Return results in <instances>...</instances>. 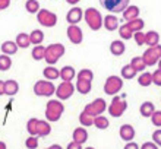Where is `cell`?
<instances>
[{"instance_id":"13","label":"cell","mask_w":161,"mask_h":149,"mask_svg":"<svg viewBox=\"0 0 161 149\" xmlns=\"http://www.w3.org/2000/svg\"><path fill=\"white\" fill-rule=\"evenodd\" d=\"M82 16H84L82 9L80 8H72L68 12V15H66V19H68V22L70 24V25H76L78 22L82 19Z\"/></svg>"},{"instance_id":"11","label":"cell","mask_w":161,"mask_h":149,"mask_svg":"<svg viewBox=\"0 0 161 149\" xmlns=\"http://www.w3.org/2000/svg\"><path fill=\"white\" fill-rule=\"evenodd\" d=\"M73 85L70 82H62L57 88H56V95L59 97L60 99H68L72 97L73 94Z\"/></svg>"},{"instance_id":"23","label":"cell","mask_w":161,"mask_h":149,"mask_svg":"<svg viewBox=\"0 0 161 149\" xmlns=\"http://www.w3.org/2000/svg\"><path fill=\"white\" fill-rule=\"evenodd\" d=\"M51 127L50 124L47 121H42V120H38V124H37V136H47L50 135Z\"/></svg>"},{"instance_id":"9","label":"cell","mask_w":161,"mask_h":149,"mask_svg":"<svg viewBox=\"0 0 161 149\" xmlns=\"http://www.w3.org/2000/svg\"><path fill=\"white\" fill-rule=\"evenodd\" d=\"M126 108H127L126 101L123 98H120V97H116V98H113L110 107H108V113H110V115H113V117H120V115L126 111Z\"/></svg>"},{"instance_id":"33","label":"cell","mask_w":161,"mask_h":149,"mask_svg":"<svg viewBox=\"0 0 161 149\" xmlns=\"http://www.w3.org/2000/svg\"><path fill=\"white\" fill-rule=\"evenodd\" d=\"M79 121L82 126H85V127H89V126H92L94 124V119L91 117V115H88L85 111H82L79 114Z\"/></svg>"},{"instance_id":"21","label":"cell","mask_w":161,"mask_h":149,"mask_svg":"<svg viewBox=\"0 0 161 149\" xmlns=\"http://www.w3.org/2000/svg\"><path fill=\"white\" fill-rule=\"evenodd\" d=\"M2 51H3V54H6V56L15 54L18 51L16 43H13V41H4V43L2 44Z\"/></svg>"},{"instance_id":"1","label":"cell","mask_w":161,"mask_h":149,"mask_svg":"<svg viewBox=\"0 0 161 149\" xmlns=\"http://www.w3.org/2000/svg\"><path fill=\"white\" fill-rule=\"evenodd\" d=\"M84 18H85V21H86V24H88V26L92 31L100 29L101 25H103V21H104V19L101 18V13L98 12L97 9H94V8L86 9L85 13H84Z\"/></svg>"},{"instance_id":"32","label":"cell","mask_w":161,"mask_h":149,"mask_svg":"<svg viewBox=\"0 0 161 149\" xmlns=\"http://www.w3.org/2000/svg\"><path fill=\"white\" fill-rule=\"evenodd\" d=\"M25 9L30 13H38L40 12V3L37 0H26Z\"/></svg>"},{"instance_id":"5","label":"cell","mask_w":161,"mask_h":149,"mask_svg":"<svg viewBox=\"0 0 161 149\" xmlns=\"http://www.w3.org/2000/svg\"><path fill=\"white\" fill-rule=\"evenodd\" d=\"M84 111L88 115H91L92 119H95V117L103 114V111H106V101L101 98H97L94 102H91V104H88V105L85 107Z\"/></svg>"},{"instance_id":"46","label":"cell","mask_w":161,"mask_h":149,"mask_svg":"<svg viewBox=\"0 0 161 149\" xmlns=\"http://www.w3.org/2000/svg\"><path fill=\"white\" fill-rule=\"evenodd\" d=\"M141 149H158V146L155 143H153V142H145L144 145L141 146Z\"/></svg>"},{"instance_id":"55","label":"cell","mask_w":161,"mask_h":149,"mask_svg":"<svg viewBox=\"0 0 161 149\" xmlns=\"http://www.w3.org/2000/svg\"><path fill=\"white\" fill-rule=\"evenodd\" d=\"M86 149H94V148H89V146H88V148H86Z\"/></svg>"},{"instance_id":"50","label":"cell","mask_w":161,"mask_h":149,"mask_svg":"<svg viewBox=\"0 0 161 149\" xmlns=\"http://www.w3.org/2000/svg\"><path fill=\"white\" fill-rule=\"evenodd\" d=\"M0 95H4V82L0 81Z\"/></svg>"},{"instance_id":"3","label":"cell","mask_w":161,"mask_h":149,"mask_svg":"<svg viewBox=\"0 0 161 149\" xmlns=\"http://www.w3.org/2000/svg\"><path fill=\"white\" fill-rule=\"evenodd\" d=\"M64 54V47L62 44H51L46 48V56H44V60H46L48 64H54L57 60Z\"/></svg>"},{"instance_id":"29","label":"cell","mask_w":161,"mask_h":149,"mask_svg":"<svg viewBox=\"0 0 161 149\" xmlns=\"http://www.w3.org/2000/svg\"><path fill=\"white\" fill-rule=\"evenodd\" d=\"M44 76H46L48 81H56V79L60 76V72L57 69L53 67V66H48V67L44 69Z\"/></svg>"},{"instance_id":"42","label":"cell","mask_w":161,"mask_h":149,"mask_svg":"<svg viewBox=\"0 0 161 149\" xmlns=\"http://www.w3.org/2000/svg\"><path fill=\"white\" fill-rule=\"evenodd\" d=\"M151 120H153V124H154V126L161 127V111H155V113L151 115Z\"/></svg>"},{"instance_id":"2","label":"cell","mask_w":161,"mask_h":149,"mask_svg":"<svg viewBox=\"0 0 161 149\" xmlns=\"http://www.w3.org/2000/svg\"><path fill=\"white\" fill-rule=\"evenodd\" d=\"M64 107L60 101H56V99H51V101L47 102V108H46V117L47 120L50 121H57L60 119V115L63 114Z\"/></svg>"},{"instance_id":"41","label":"cell","mask_w":161,"mask_h":149,"mask_svg":"<svg viewBox=\"0 0 161 149\" xmlns=\"http://www.w3.org/2000/svg\"><path fill=\"white\" fill-rule=\"evenodd\" d=\"M25 146L28 149H37L38 148V139H37L35 136H30L25 142Z\"/></svg>"},{"instance_id":"12","label":"cell","mask_w":161,"mask_h":149,"mask_svg":"<svg viewBox=\"0 0 161 149\" xmlns=\"http://www.w3.org/2000/svg\"><path fill=\"white\" fill-rule=\"evenodd\" d=\"M68 37H69V40H70V43L80 44L82 43V38H84L82 29H80L78 25H70L68 28Z\"/></svg>"},{"instance_id":"10","label":"cell","mask_w":161,"mask_h":149,"mask_svg":"<svg viewBox=\"0 0 161 149\" xmlns=\"http://www.w3.org/2000/svg\"><path fill=\"white\" fill-rule=\"evenodd\" d=\"M123 86V81L119 76H110L106 81V85H104V92L108 95H116L122 89Z\"/></svg>"},{"instance_id":"18","label":"cell","mask_w":161,"mask_h":149,"mask_svg":"<svg viewBox=\"0 0 161 149\" xmlns=\"http://www.w3.org/2000/svg\"><path fill=\"white\" fill-rule=\"evenodd\" d=\"M138 15H139V9L136 8V6H127V9L123 12V18L127 22L133 21V19H138Z\"/></svg>"},{"instance_id":"19","label":"cell","mask_w":161,"mask_h":149,"mask_svg":"<svg viewBox=\"0 0 161 149\" xmlns=\"http://www.w3.org/2000/svg\"><path fill=\"white\" fill-rule=\"evenodd\" d=\"M60 77L63 82H70L75 77V69L70 67V66H64L62 70H60Z\"/></svg>"},{"instance_id":"53","label":"cell","mask_w":161,"mask_h":149,"mask_svg":"<svg viewBox=\"0 0 161 149\" xmlns=\"http://www.w3.org/2000/svg\"><path fill=\"white\" fill-rule=\"evenodd\" d=\"M0 149H6V143L4 142H0Z\"/></svg>"},{"instance_id":"47","label":"cell","mask_w":161,"mask_h":149,"mask_svg":"<svg viewBox=\"0 0 161 149\" xmlns=\"http://www.w3.org/2000/svg\"><path fill=\"white\" fill-rule=\"evenodd\" d=\"M9 4H10V0H0V10H3V9H8Z\"/></svg>"},{"instance_id":"16","label":"cell","mask_w":161,"mask_h":149,"mask_svg":"<svg viewBox=\"0 0 161 149\" xmlns=\"http://www.w3.org/2000/svg\"><path fill=\"white\" fill-rule=\"evenodd\" d=\"M86 139H88V133H86V130L84 127H78L73 130V142L82 145V143L86 142Z\"/></svg>"},{"instance_id":"43","label":"cell","mask_w":161,"mask_h":149,"mask_svg":"<svg viewBox=\"0 0 161 149\" xmlns=\"http://www.w3.org/2000/svg\"><path fill=\"white\" fill-rule=\"evenodd\" d=\"M153 83L161 86V69H158V70H155L153 73Z\"/></svg>"},{"instance_id":"20","label":"cell","mask_w":161,"mask_h":149,"mask_svg":"<svg viewBox=\"0 0 161 149\" xmlns=\"http://www.w3.org/2000/svg\"><path fill=\"white\" fill-rule=\"evenodd\" d=\"M158 41H160V35L155 31H149V32L145 34V44H148L149 47L158 45Z\"/></svg>"},{"instance_id":"4","label":"cell","mask_w":161,"mask_h":149,"mask_svg":"<svg viewBox=\"0 0 161 149\" xmlns=\"http://www.w3.org/2000/svg\"><path fill=\"white\" fill-rule=\"evenodd\" d=\"M101 6L108 12L119 13L125 12L129 6V0H100Z\"/></svg>"},{"instance_id":"52","label":"cell","mask_w":161,"mask_h":149,"mask_svg":"<svg viewBox=\"0 0 161 149\" xmlns=\"http://www.w3.org/2000/svg\"><path fill=\"white\" fill-rule=\"evenodd\" d=\"M66 2H69L70 4H76L78 2H79V0H66Z\"/></svg>"},{"instance_id":"15","label":"cell","mask_w":161,"mask_h":149,"mask_svg":"<svg viewBox=\"0 0 161 149\" xmlns=\"http://www.w3.org/2000/svg\"><path fill=\"white\" fill-rule=\"evenodd\" d=\"M103 25L106 28L107 31H114L119 28V21H117V18L113 16V15H107L104 18V21H103Z\"/></svg>"},{"instance_id":"48","label":"cell","mask_w":161,"mask_h":149,"mask_svg":"<svg viewBox=\"0 0 161 149\" xmlns=\"http://www.w3.org/2000/svg\"><path fill=\"white\" fill-rule=\"evenodd\" d=\"M68 149H82V148H80V145L76 143V142H70L68 145Z\"/></svg>"},{"instance_id":"54","label":"cell","mask_w":161,"mask_h":149,"mask_svg":"<svg viewBox=\"0 0 161 149\" xmlns=\"http://www.w3.org/2000/svg\"><path fill=\"white\" fill-rule=\"evenodd\" d=\"M158 69H161V60H160V67H158Z\"/></svg>"},{"instance_id":"38","label":"cell","mask_w":161,"mask_h":149,"mask_svg":"<svg viewBox=\"0 0 161 149\" xmlns=\"http://www.w3.org/2000/svg\"><path fill=\"white\" fill-rule=\"evenodd\" d=\"M44 56H46V48L42 47V45L34 47V50H32V57H34V60H42Z\"/></svg>"},{"instance_id":"8","label":"cell","mask_w":161,"mask_h":149,"mask_svg":"<svg viewBox=\"0 0 161 149\" xmlns=\"http://www.w3.org/2000/svg\"><path fill=\"white\" fill-rule=\"evenodd\" d=\"M37 21L42 26H54L57 24V16L47 9H40V12L37 13Z\"/></svg>"},{"instance_id":"34","label":"cell","mask_w":161,"mask_h":149,"mask_svg":"<svg viewBox=\"0 0 161 149\" xmlns=\"http://www.w3.org/2000/svg\"><path fill=\"white\" fill-rule=\"evenodd\" d=\"M135 75H136V70L132 67L130 64L123 66V69H122V76L125 77V79H132V77H135Z\"/></svg>"},{"instance_id":"31","label":"cell","mask_w":161,"mask_h":149,"mask_svg":"<svg viewBox=\"0 0 161 149\" xmlns=\"http://www.w3.org/2000/svg\"><path fill=\"white\" fill-rule=\"evenodd\" d=\"M138 83H139L141 86H149L151 83H153V75L148 72L142 73L139 77H138Z\"/></svg>"},{"instance_id":"49","label":"cell","mask_w":161,"mask_h":149,"mask_svg":"<svg viewBox=\"0 0 161 149\" xmlns=\"http://www.w3.org/2000/svg\"><path fill=\"white\" fill-rule=\"evenodd\" d=\"M125 149H139V146L136 145V143H133V142H129V143L125 146Z\"/></svg>"},{"instance_id":"36","label":"cell","mask_w":161,"mask_h":149,"mask_svg":"<svg viewBox=\"0 0 161 149\" xmlns=\"http://www.w3.org/2000/svg\"><path fill=\"white\" fill-rule=\"evenodd\" d=\"M12 66V59L6 54L0 56V70H8Z\"/></svg>"},{"instance_id":"27","label":"cell","mask_w":161,"mask_h":149,"mask_svg":"<svg viewBox=\"0 0 161 149\" xmlns=\"http://www.w3.org/2000/svg\"><path fill=\"white\" fill-rule=\"evenodd\" d=\"M76 88L80 94H88L91 91V81H86V79H78L76 82Z\"/></svg>"},{"instance_id":"7","label":"cell","mask_w":161,"mask_h":149,"mask_svg":"<svg viewBox=\"0 0 161 149\" xmlns=\"http://www.w3.org/2000/svg\"><path fill=\"white\" fill-rule=\"evenodd\" d=\"M34 92L38 97H50L56 92L54 85L48 81H38L34 85Z\"/></svg>"},{"instance_id":"24","label":"cell","mask_w":161,"mask_h":149,"mask_svg":"<svg viewBox=\"0 0 161 149\" xmlns=\"http://www.w3.org/2000/svg\"><path fill=\"white\" fill-rule=\"evenodd\" d=\"M126 25H127V28L133 32V35H135L136 32H141V31H142V28H144V21L138 18V19H133V21L127 22Z\"/></svg>"},{"instance_id":"14","label":"cell","mask_w":161,"mask_h":149,"mask_svg":"<svg viewBox=\"0 0 161 149\" xmlns=\"http://www.w3.org/2000/svg\"><path fill=\"white\" fill-rule=\"evenodd\" d=\"M120 137H122L123 141H127L130 142L133 137H135V129L132 127L130 124H123L122 127H120Z\"/></svg>"},{"instance_id":"26","label":"cell","mask_w":161,"mask_h":149,"mask_svg":"<svg viewBox=\"0 0 161 149\" xmlns=\"http://www.w3.org/2000/svg\"><path fill=\"white\" fill-rule=\"evenodd\" d=\"M125 44L122 43V41H113L110 45V51H111V54H114V56H122L123 53H125Z\"/></svg>"},{"instance_id":"25","label":"cell","mask_w":161,"mask_h":149,"mask_svg":"<svg viewBox=\"0 0 161 149\" xmlns=\"http://www.w3.org/2000/svg\"><path fill=\"white\" fill-rule=\"evenodd\" d=\"M16 45L18 47H21V48H26L28 45L31 44V41H30V35L28 34H25V32H21V34H18V37H16Z\"/></svg>"},{"instance_id":"17","label":"cell","mask_w":161,"mask_h":149,"mask_svg":"<svg viewBox=\"0 0 161 149\" xmlns=\"http://www.w3.org/2000/svg\"><path fill=\"white\" fill-rule=\"evenodd\" d=\"M19 91V85H18L16 81H6L4 82V95H15Z\"/></svg>"},{"instance_id":"35","label":"cell","mask_w":161,"mask_h":149,"mask_svg":"<svg viewBox=\"0 0 161 149\" xmlns=\"http://www.w3.org/2000/svg\"><path fill=\"white\" fill-rule=\"evenodd\" d=\"M94 124L98 129H107L108 127V119L104 117V115H98V117L94 119Z\"/></svg>"},{"instance_id":"6","label":"cell","mask_w":161,"mask_h":149,"mask_svg":"<svg viewBox=\"0 0 161 149\" xmlns=\"http://www.w3.org/2000/svg\"><path fill=\"white\" fill-rule=\"evenodd\" d=\"M145 64L147 66H154V64L161 60V45H155V47H149L148 50L142 56Z\"/></svg>"},{"instance_id":"51","label":"cell","mask_w":161,"mask_h":149,"mask_svg":"<svg viewBox=\"0 0 161 149\" xmlns=\"http://www.w3.org/2000/svg\"><path fill=\"white\" fill-rule=\"evenodd\" d=\"M48 149H62V146H60V145H51Z\"/></svg>"},{"instance_id":"40","label":"cell","mask_w":161,"mask_h":149,"mask_svg":"<svg viewBox=\"0 0 161 149\" xmlns=\"http://www.w3.org/2000/svg\"><path fill=\"white\" fill-rule=\"evenodd\" d=\"M92 72L89 69H82L79 73H78V79H86V81H92Z\"/></svg>"},{"instance_id":"45","label":"cell","mask_w":161,"mask_h":149,"mask_svg":"<svg viewBox=\"0 0 161 149\" xmlns=\"http://www.w3.org/2000/svg\"><path fill=\"white\" fill-rule=\"evenodd\" d=\"M153 139H154V143L158 146H161V129L160 130H155L153 133Z\"/></svg>"},{"instance_id":"39","label":"cell","mask_w":161,"mask_h":149,"mask_svg":"<svg viewBox=\"0 0 161 149\" xmlns=\"http://www.w3.org/2000/svg\"><path fill=\"white\" fill-rule=\"evenodd\" d=\"M119 34H120V37H122V38H125V40H130L132 37H133V32L127 28L126 24H125V25H122L119 28Z\"/></svg>"},{"instance_id":"30","label":"cell","mask_w":161,"mask_h":149,"mask_svg":"<svg viewBox=\"0 0 161 149\" xmlns=\"http://www.w3.org/2000/svg\"><path fill=\"white\" fill-rule=\"evenodd\" d=\"M130 66L135 69L136 72H142V70L147 67V64H145V61H144L142 57H133L132 61H130Z\"/></svg>"},{"instance_id":"37","label":"cell","mask_w":161,"mask_h":149,"mask_svg":"<svg viewBox=\"0 0 161 149\" xmlns=\"http://www.w3.org/2000/svg\"><path fill=\"white\" fill-rule=\"evenodd\" d=\"M37 124H38V120L37 119H31L28 123H26V130L31 136H37Z\"/></svg>"},{"instance_id":"44","label":"cell","mask_w":161,"mask_h":149,"mask_svg":"<svg viewBox=\"0 0 161 149\" xmlns=\"http://www.w3.org/2000/svg\"><path fill=\"white\" fill-rule=\"evenodd\" d=\"M133 37H135V41L138 45H144L145 44V34L144 32H136Z\"/></svg>"},{"instance_id":"22","label":"cell","mask_w":161,"mask_h":149,"mask_svg":"<svg viewBox=\"0 0 161 149\" xmlns=\"http://www.w3.org/2000/svg\"><path fill=\"white\" fill-rule=\"evenodd\" d=\"M141 114L144 115V117H151V115L155 113V108H154V104L151 101H145L139 108Z\"/></svg>"},{"instance_id":"28","label":"cell","mask_w":161,"mask_h":149,"mask_svg":"<svg viewBox=\"0 0 161 149\" xmlns=\"http://www.w3.org/2000/svg\"><path fill=\"white\" fill-rule=\"evenodd\" d=\"M42 40H44V34H42V31L34 29L32 32H31V35H30L31 44H35V45H38V44L42 43Z\"/></svg>"}]
</instances>
